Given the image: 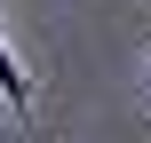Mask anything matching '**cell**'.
Instances as JSON below:
<instances>
[{"label":"cell","mask_w":151,"mask_h":143,"mask_svg":"<svg viewBox=\"0 0 151 143\" xmlns=\"http://www.w3.org/2000/svg\"><path fill=\"white\" fill-rule=\"evenodd\" d=\"M0 103L16 111V135L40 143V127H32V72L16 64V48H8V32H0Z\"/></svg>","instance_id":"obj_1"}]
</instances>
